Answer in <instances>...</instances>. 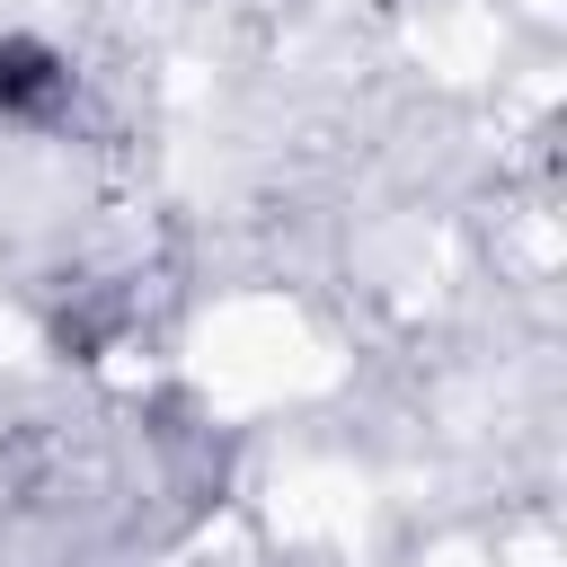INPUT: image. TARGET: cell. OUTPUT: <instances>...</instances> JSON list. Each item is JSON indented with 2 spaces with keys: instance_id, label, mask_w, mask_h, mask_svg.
I'll return each mask as SVG.
<instances>
[{
  "instance_id": "6da1fadb",
  "label": "cell",
  "mask_w": 567,
  "mask_h": 567,
  "mask_svg": "<svg viewBox=\"0 0 567 567\" xmlns=\"http://www.w3.org/2000/svg\"><path fill=\"white\" fill-rule=\"evenodd\" d=\"M62 97H71L62 53L35 44V35H9V44H0V106H9V115H53Z\"/></svg>"
}]
</instances>
